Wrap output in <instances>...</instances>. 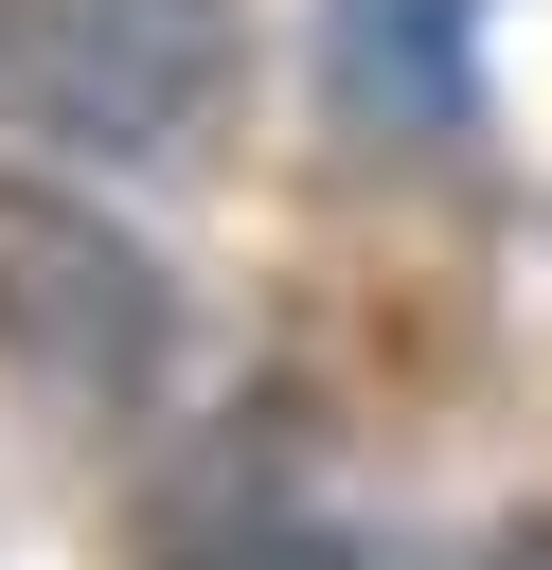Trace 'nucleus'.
<instances>
[{
	"label": "nucleus",
	"instance_id": "nucleus-1",
	"mask_svg": "<svg viewBox=\"0 0 552 570\" xmlns=\"http://www.w3.org/2000/svg\"><path fill=\"white\" fill-rule=\"evenodd\" d=\"M249 71V0H0V125L71 160H178Z\"/></svg>",
	"mask_w": 552,
	"mask_h": 570
},
{
	"label": "nucleus",
	"instance_id": "nucleus-2",
	"mask_svg": "<svg viewBox=\"0 0 552 570\" xmlns=\"http://www.w3.org/2000/svg\"><path fill=\"white\" fill-rule=\"evenodd\" d=\"M0 374L89 428L178 374V267L71 178H0Z\"/></svg>",
	"mask_w": 552,
	"mask_h": 570
}]
</instances>
